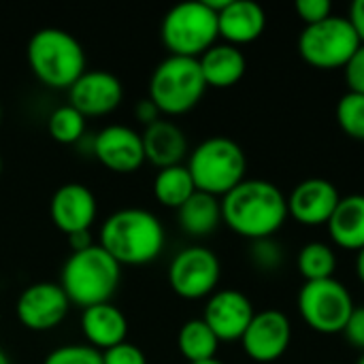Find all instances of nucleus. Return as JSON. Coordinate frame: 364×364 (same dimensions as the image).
Listing matches in <instances>:
<instances>
[{
    "label": "nucleus",
    "mask_w": 364,
    "mask_h": 364,
    "mask_svg": "<svg viewBox=\"0 0 364 364\" xmlns=\"http://www.w3.org/2000/svg\"><path fill=\"white\" fill-rule=\"evenodd\" d=\"M326 228L337 247L356 254L364 250V194L341 196Z\"/></svg>",
    "instance_id": "4be33fe9"
},
{
    "label": "nucleus",
    "mask_w": 364,
    "mask_h": 364,
    "mask_svg": "<svg viewBox=\"0 0 364 364\" xmlns=\"http://www.w3.org/2000/svg\"><path fill=\"white\" fill-rule=\"evenodd\" d=\"M98 245L119 267H145L160 258L166 230L160 218L143 207H122L105 218Z\"/></svg>",
    "instance_id": "f03ea898"
},
{
    "label": "nucleus",
    "mask_w": 364,
    "mask_h": 364,
    "mask_svg": "<svg viewBox=\"0 0 364 364\" xmlns=\"http://www.w3.org/2000/svg\"><path fill=\"white\" fill-rule=\"evenodd\" d=\"M177 350L186 364L205 363L218 356L220 339L213 335L203 318H192L186 320L177 333Z\"/></svg>",
    "instance_id": "b1692460"
},
{
    "label": "nucleus",
    "mask_w": 364,
    "mask_h": 364,
    "mask_svg": "<svg viewBox=\"0 0 364 364\" xmlns=\"http://www.w3.org/2000/svg\"><path fill=\"white\" fill-rule=\"evenodd\" d=\"M343 75H346V83H348V92H358L364 94V45L356 49V53L350 58V62L343 66Z\"/></svg>",
    "instance_id": "473e14b6"
},
{
    "label": "nucleus",
    "mask_w": 364,
    "mask_h": 364,
    "mask_svg": "<svg viewBox=\"0 0 364 364\" xmlns=\"http://www.w3.org/2000/svg\"><path fill=\"white\" fill-rule=\"evenodd\" d=\"M294 11L303 19L305 26H311V23H318V21L331 17L333 4L328 0H299L294 4Z\"/></svg>",
    "instance_id": "2f4dec72"
},
{
    "label": "nucleus",
    "mask_w": 364,
    "mask_h": 364,
    "mask_svg": "<svg viewBox=\"0 0 364 364\" xmlns=\"http://www.w3.org/2000/svg\"><path fill=\"white\" fill-rule=\"evenodd\" d=\"M341 335L346 337V341L352 348L360 350L364 354V305L354 307V311H352V316H350V320H348Z\"/></svg>",
    "instance_id": "72a5a7b5"
},
{
    "label": "nucleus",
    "mask_w": 364,
    "mask_h": 364,
    "mask_svg": "<svg viewBox=\"0 0 364 364\" xmlns=\"http://www.w3.org/2000/svg\"><path fill=\"white\" fill-rule=\"evenodd\" d=\"M356 275H358L360 284L364 286V250H360V252L356 254Z\"/></svg>",
    "instance_id": "4c0bfd02"
},
{
    "label": "nucleus",
    "mask_w": 364,
    "mask_h": 364,
    "mask_svg": "<svg viewBox=\"0 0 364 364\" xmlns=\"http://www.w3.org/2000/svg\"><path fill=\"white\" fill-rule=\"evenodd\" d=\"M0 364H11V358L6 356V352L0 348Z\"/></svg>",
    "instance_id": "58836bf2"
},
{
    "label": "nucleus",
    "mask_w": 364,
    "mask_h": 364,
    "mask_svg": "<svg viewBox=\"0 0 364 364\" xmlns=\"http://www.w3.org/2000/svg\"><path fill=\"white\" fill-rule=\"evenodd\" d=\"M254 316L256 309L247 294L237 288H222L207 299L200 318L213 331L220 343H235L241 341Z\"/></svg>",
    "instance_id": "4468645a"
},
{
    "label": "nucleus",
    "mask_w": 364,
    "mask_h": 364,
    "mask_svg": "<svg viewBox=\"0 0 364 364\" xmlns=\"http://www.w3.org/2000/svg\"><path fill=\"white\" fill-rule=\"evenodd\" d=\"M160 38L168 55L198 60L220 38L218 13L205 0L179 2L164 13Z\"/></svg>",
    "instance_id": "0eeeda50"
},
{
    "label": "nucleus",
    "mask_w": 364,
    "mask_h": 364,
    "mask_svg": "<svg viewBox=\"0 0 364 364\" xmlns=\"http://www.w3.org/2000/svg\"><path fill=\"white\" fill-rule=\"evenodd\" d=\"M358 364H364V354H363V356H360V360H358Z\"/></svg>",
    "instance_id": "37998d69"
},
{
    "label": "nucleus",
    "mask_w": 364,
    "mask_h": 364,
    "mask_svg": "<svg viewBox=\"0 0 364 364\" xmlns=\"http://www.w3.org/2000/svg\"><path fill=\"white\" fill-rule=\"evenodd\" d=\"M299 55L314 68H343L360 47V38L348 15H331L318 23L305 26L296 41Z\"/></svg>",
    "instance_id": "6e6552de"
},
{
    "label": "nucleus",
    "mask_w": 364,
    "mask_h": 364,
    "mask_svg": "<svg viewBox=\"0 0 364 364\" xmlns=\"http://www.w3.org/2000/svg\"><path fill=\"white\" fill-rule=\"evenodd\" d=\"M0 175H2V154H0Z\"/></svg>",
    "instance_id": "a19ab883"
},
{
    "label": "nucleus",
    "mask_w": 364,
    "mask_h": 364,
    "mask_svg": "<svg viewBox=\"0 0 364 364\" xmlns=\"http://www.w3.org/2000/svg\"><path fill=\"white\" fill-rule=\"evenodd\" d=\"M207 83L196 58L166 55L151 70L147 98L160 109L162 117H179L190 113L203 100Z\"/></svg>",
    "instance_id": "423d86ee"
},
{
    "label": "nucleus",
    "mask_w": 364,
    "mask_h": 364,
    "mask_svg": "<svg viewBox=\"0 0 364 364\" xmlns=\"http://www.w3.org/2000/svg\"><path fill=\"white\" fill-rule=\"evenodd\" d=\"M141 139H143L145 162H149L158 171L183 164V160L190 156V143L186 132L181 130L179 124H175L168 117H162L151 126L143 128Z\"/></svg>",
    "instance_id": "6ab92c4d"
},
{
    "label": "nucleus",
    "mask_w": 364,
    "mask_h": 364,
    "mask_svg": "<svg viewBox=\"0 0 364 364\" xmlns=\"http://www.w3.org/2000/svg\"><path fill=\"white\" fill-rule=\"evenodd\" d=\"M220 200L222 224L250 241L275 237L288 220L286 194L264 179H243Z\"/></svg>",
    "instance_id": "f257e3e1"
},
{
    "label": "nucleus",
    "mask_w": 364,
    "mask_h": 364,
    "mask_svg": "<svg viewBox=\"0 0 364 364\" xmlns=\"http://www.w3.org/2000/svg\"><path fill=\"white\" fill-rule=\"evenodd\" d=\"M339 128L354 141H364V94L346 92L335 109Z\"/></svg>",
    "instance_id": "cd10ccee"
},
{
    "label": "nucleus",
    "mask_w": 364,
    "mask_h": 364,
    "mask_svg": "<svg viewBox=\"0 0 364 364\" xmlns=\"http://www.w3.org/2000/svg\"><path fill=\"white\" fill-rule=\"evenodd\" d=\"M87 119L73 107L60 105L47 117V132L60 145H77L85 136Z\"/></svg>",
    "instance_id": "bb28decb"
},
{
    "label": "nucleus",
    "mask_w": 364,
    "mask_h": 364,
    "mask_svg": "<svg viewBox=\"0 0 364 364\" xmlns=\"http://www.w3.org/2000/svg\"><path fill=\"white\" fill-rule=\"evenodd\" d=\"M186 166L198 192L222 198L245 179L247 156L235 139L215 134L190 151Z\"/></svg>",
    "instance_id": "39448f33"
},
{
    "label": "nucleus",
    "mask_w": 364,
    "mask_h": 364,
    "mask_svg": "<svg viewBox=\"0 0 364 364\" xmlns=\"http://www.w3.org/2000/svg\"><path fill=\"white\" fill-rule=\"evenodd\" d=\"M267 30V11L256 0H228L218 13L222 43L241 47L258 41Z\"/></svg>",
    "instance_id": "a211bd4d"
},
{
    "label": "nucleus",
    "mask_w": 364,
    "mask_h": 364,
    "mask_svg": "<svg viewBox=\"0 0 364 364\" xmlns=\"http://www.w3.org/2000/svg\"><path fill=\"white\" fill-rule=\"evenodd\" d=\"M177 222L188 237H196V239L209 237L222 224V200L218 196L196 190L177 209Z\"/></svg>",
    "instance_id": "5701e85b"
},
{
    "label": "nucleus",
    "mask_w": 364,
    "mask_h": 364,
    "mask_svg": "<svg viewBox=\"0 0 364 364\" xmlns=\"http://www.w3.org/2000/svg\"><path fill=\"white\" fill-rule=\"evenodd\" d=\"M102 364H147V356L136 343L124 341L102 352Z\"/></svg>",
    "instance_id": "7c9ffc66"
},
{
    "label": "nucleus",
    "mask_w": 364,
    "mask_h": 364,
    "mask_svg": "<svg viewBox=\"0 0 364 364\" xmlns=\"http://www.w3.org/2000/svg\"><path fill=\"white\" fill-rule=\"evenodd\" d=\"M122 282V267L94 243L87 250L70 252L60 271V286L70 305L87 309L100 303H111Z\"/></svg>",
    "instance_id": "20e7f679"
},
{
    "label": "nucleus",
    "mask_w": 364,
    "mask_h": 364,
    "mask_svg": "<svg viewBox=\"0 0 364 364\" xmlns=\"http://www.w3.org/2000/svg\"><path fill=\"white\" fill-rule=\"evenodd\" d=\"M198 64L207 87H215V90H226L237 85L247 70V60L241 47L228 43H215L213 47H209L198 58Z\"/></svg>",
    "instance_id": "412c9836"
},
{
    "label": "nucleus",
    "mask_w": 364,
    "mask_h": 364,
    "mask_svg": "<svg viewBox=\"0 0 364 364\" xmlns=\"http://www.w3.org/2000/svg\"><path fill=\"white\" fill-rule=\"evenodd\" d=\"M194 364H224L222 360H218V358H211V360H205V363H194Z\"/></svg>",
    "instance_id": "ea45409f"
},
{
    "label": "nucleus",
    "mask_w": 364,
    "mask_h": 364,
    "mask_svg": "<svg viewBox=\"0 0 364 364\" xmlns=\"http://www.w3.org/2000/svg\"><path fill=\"white\" fill-rule=\"evenodd\" d=\"M124 100V83L111 70H85L68 90V105H73L85 119L105 117L113 113Z\"/></svg>",
    "instance_id": "2eb2a0df"
},
{
    "label": "nucleus",
    "mask_w": 364,
    "mask_h": 364,
    "mask_svg": "<svg viewBox=\"0 0 364 364\" xmlns=\"http://www.w3.org/2000/svg\"><path fill=\"white\" fill-rule=\"evenodd\" d=\"M348 19H350V23L354 26V30H356L360 43L364 45V0H354V2L350 4Z\"/></svg>",
    "instance_id": "c9c22d12"
},
{
    "label": "nucleus",
    "mask_w": 364,
    "mask_h": 364,
    "mask_svg": "<svg viewBox=\"0 0 364 364\" xmlns=\"http://www.w3.org/2000/svg\"><path fill=\"white\" fill-rule=\"evenodd\" d=\"M79 326L85 343L100 354L128 341V320L124 311L113 303H100L81 309Z\"/></svg>",
    "instance_id": "aec40b11"
},
{
    "label": "nucleus",
    "mask_w": 364,
    "mask_h": 364,
    "mask_svg": "<svg viewBox=\"0 0 364 364\" xmlns=\"http://www.w3.org/2000/svg\"><path fill=\"white\" fill-rule=\"evenodd\" d=\"M296 267L305 282L331 279L337 271V252L324 241H311L301 247L296 256Z\"/></svg>",
    "instance_id": "a878e982"
},
{
    "label": "nucleus",
    "mask_w": 364,
    "mask_h": 364,
    "mask_svg": "<svg viewBox=\"0 0 364 364\" xmlns=\"http://www.w3.org/2000/svg\"><path fill=\"white\" fill-rule=\"evenodd\" d=\"M134 117H136L139 124H143V126L147 128V126H151L154 122L162 119V113H160V109L145 96V98H141V100L134 105Z\"/></svg>",
    "instance_id": "f704fd0d"
},
{
    "label": "nucleus",
    "mask_w": 364,
    "mask_h": 364,
    "mask_svg": "<svg viewBox=\"0 0 364 364\" xmlns=\"http://www.w3.org/2000/svg\"><path fill=\"white\" fill-rule=\"evenodd\" d=\"M68 247L70 252H81V250H87L94 245V239H92V230H85V232H75V235H68Z\"/></svg>",
    "instance_id": "e433bc0d"
},
{
    "label": "nucleus",
    "mask_w": 364,
    "mask_h": 364,
    "mask_svg": "<svg viewBox=\"0 0 364 364\" xmlns=\"http://www.w3.org/2000/svg\"><path fill=\"white\" fill-rule=\"evenodd\" d=\"M296 305L303 322L320 335H341L356 307L352 292L337 277L305 282Z\"/></svg>",
    "instance_id": "1a4fd4ad"
},
{
    "label": "nucleus",
    "mask_w": 364,
    "mask_h": 364,
    "mask_svg": "<svg viewBox=\"0 0 364 364\" xmlns=\"http://www.w3.org/2000/svg\"><path fill=\"white\" fill-rule=\"evenodd\" d=\"M49 215L53 226L68 235L92 230L98 218V200L94 192L79 181L62 183L49 200Z\"/></svg>",
    "instance_id": "dca6fc26"
},
{
    "label": "nucleus",
    "mask_w": 364,
    "mask_h": 364,
    "mask_svg": "<svg viewBox=\"0 0 364 364\" xmlns=\"http://www.w3.org/2000/svg\"><path fill=\"white\" fill-rule=\"evenodd\" d=\"M0 124H2V102H0Z\"/></svg>",
    "instance_id": "79ce46f5"
},
{
    "label": "nucleus",
    "mask_w": 364,
    "mask_h": 364,
    "mask_svg": "<svg viewBox=\"0 0 364 364\" xmlns=\"http://www.w3.org/2000/svg\"><path fill=\"white\" fill-rule=\"evenodd\" d=\"M151 190H154V198L162 207L177 211L196 192V186H194V179H192L188 166L177 164V166L160 168L154 177Z\"/></svg>",
    "instance_id": "393cba45"
},
{
    "label": "nucleus",
    "mask_w": 364,
    "mask_h": 364,
    "mask_svg": "<svg viewBox=\"0 0 364 364\" xmlns=\"http://www.w3.org/2000/svg\"><path fill=\"white\" fill-rule=\"evenodd\" d=\"M250 258L254 262V267L258 271H264V273H273L277 271L284 260H286V252L284 247L273 239H258V241H252L250 245Z\"/></svg>",
    "instance_id": "c85d7f7f"
},
{
    "label": "nucleus",
    "mask_w": 364,
    "mask_h": 364,
    "mask_svg": "<svg viewBox=\"0 0 364 364\" xmlns=\"http://www.w3.org/2000/svg\"><path fill=\"white\" fill-rule=\"evenodd\" d=\"M30 73L49 90L68 92L87 70V55L81 41L62 28H41L26 45Z\"/></svg>",
    "instance_id": "7ed1b4c3"
},
{
    "label": "nucleus",
    "mask_w": 364,
    "mask_h": 364,
    "mask_svg": "<svg viewBox=\"0 0 364 364\" xmlns=\"http://www.w3.org/2000/svg\"><path fill=\"white\" fill-rule=\"evenodd\" d=\"M92 156L111 173L132 175L145 164L141 132L126 124H109L94 134Z\"/></svg>",
    "instance_id": "ddd939ff"
},
{
    "label": "nucleus",
    "mask_w": 364,
    "mask_h": 364,
    "mask_svg": "<svg viewBox=\"0 0 364 364\" xmlns=\"http://www.w3.org/2000/svg\"><path fill=\"white\" fill-rule=\"evenodd\" d=\"M43 364H102V354L87 343H68L51 350Z\"/></svg>",
    "instance_id": "c756f323"
},
{
    "label": "nucleus",
    "mask_w": 364,
    "mask_h": 364,
    "mask_svg": "<svg viewBox=\"0 0 364 364\" xmlns=\"http://www.w3.org/2000/svg\"><path fill=\"white\" fill-rule=\"evenodd\" d=\"M168 286L183 301L209 299L222 279V262L218 254L205 245H188L168 262Z\"/></svg>",
    "instance_id": "9d476101"
},
{
    "label": "nucleus",
    "mask_w": 364,
    "mask_h": 364,
    "mask_svg": "<svg viewBox=\"0 0 364 364\" xmlns=\"http://www.w3.org/2000/svg\"><path fill=\"white\" fill-rule=\"evenodd\" d=\"M288 200V218L296 220L303 226H326L333 218L341 194L337 186L322 177H311L292 188L286 196Z\"/></svg>",
    "instance_id": "f3484780"
},
{
    "label": "nucleus",
    "mask_w": 364,
    "mask_h": 364,
    "mask_svg": "<svg viewBox=\"0 0 364 364\" xmlns=\"http://www.w3.org/2000/svg\"><path fill=\"white\" fill-rule=\"evenodd\" d=\"M70 307L73 305L58 282H36L19 292L15 301V316L23 328L32 333H47L66 320Z\"/></svg>",
    "instance_id": "9b49d317"
},
{
    "label": "nucleus",
    "mask_w": 364,
    "mask_h": 364,
    "mask_svg": "<svg viewBox=\"0 0 364 364\" xmlns=\"http://www.w3.org/2000/svg\"><path fill=\"white\" fill-rule=\"evenodd\" d=\"M239 343L250 360L258 364L277 363L292 343V322L279 309L256 311Z\"/></svg>",
    "instance_id": "f8f14e48"
}]
</instances>
